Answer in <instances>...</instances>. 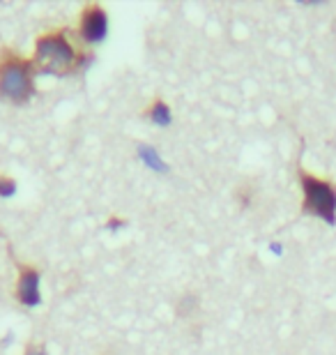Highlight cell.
<instances>
[{
	"mask_svg": "<svg viewBox=\"0 0 336 355\" xmlns=\"http://www.w3.org/2000/svg\"><path fill=\"white\" fill-rule=\"evenodd\" d=\"M37 69L33 58L14 51L12 46H0V99L10 104H28L37 95L35 83Z\"/></svg>",
	"mask_w": 336,
	"mask_h": 355,
	"instance_id": "7a4b0ae2",
	"label": "cell"
},
{
	"mask_svg": "<svg viewBox=\"0 0 336 355\" xmlns=\"http://www.w3.org/2000/svg\"><path fill=\"white\" fill-rule=\"evenodd\" d=\"M297 180L302 189V215L323 219L325 224H336V182L332 178L316 175L297 166Z\"/></svg>",
	"mask_w": 336,
	"mask_h": 355,
	"instance_id": "3957f363",
	"label": "cell"
},
{
	"mask_svg": "<svg viewBox=\"0 0 336 355\" xmlns=\"http://www.w3.org/2000/svg\"><path fill=\"white\" fill-rule=\"evenodd\" d=\"M24 355H46V349L42 342H30L26 346V353Z\"/></svg>",
	"mask_w": 336,
	"mask_h": 355,
	"instance_id": "ba28073f",
	"label": "cell"
},
{
	"mask_svg": "<svg viewBox=\"0 0 336 355\" xmlns=\"http://www.w3.org/2000/svg\"><path fill=\"white\" fill-rule=\"evenodd\" d=\"M76 33L85 46L102 44L109 35V14L104 7L99 3H85L81 14H78Z\"/></svg>",
	"mask_w": 336,
	"mask_h": 355,
	"instance_id": "277c9868",
	"label": "cell"
},
{
	"mask_svg": "<svg viewBox=\"0 0 336 355\" xmlns=\"http://www.w3.org/2000/svg\"><path fill=\"white\" fill-rule=\"evenodd\" d=\"M39 279L42 272L26 261H17V286H14V297L24 307H35L39 302Z\"/></svg>",
	"mask_w": 336,
	"mask_h": 355,
	"instance_id": "5b68a950",
	"label": "cell"
},
{
	"mask_svg": "<svg viewBox=\"0 0 336 355\" xmlns=\"http://www.w3.org/2000/svg\"><path fill=\"white\" fill-rule=\"evenodd\" d=\"M145 118L150 120V123H154L159 127L170 125V118H173V116H170V104L163 102L159 95L152 97V102H150L148 109H145Z\"/></svg>",
	"mask_w": 336,
	"mask_h": 355,
	"instance_id": "8992f818",
	"label": "cell"
},
{
	"mask_svg": "<svg viewBox=\"0 0 336 355\" xmlns=\"http://www.w3.org/2000/svg\"><path fill=\"white\" fill-rule=\"evenodd\" d=\"M17 191V180L7 173H0V196H12Z\"/></svg>",
	"mask_w": 336,
	"mask_h": 355,
	"instance_id": "52a82bcc",
	"label": "cell"
},
{
	"mask_svg": "<svg viewBox=\"0 0 336 355\" xmlns=\"http://www.w3.org/2000/svg\"><path fill=\"white\" fill-rule=\"evenodd\" d=\"M33 62L37 74H51L60 79L81 74L92 62V51L83 44L74 28L60 26L37 35L35 40Z\"/></svg>",
	"mask_w": 336,
	"mask_h": 355,
	"instance_id": "6da1fadb",
	"label": "cell"
}]
</instances>
